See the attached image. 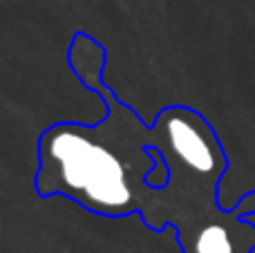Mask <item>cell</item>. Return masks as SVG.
I'll return each instance as SVG.
<instances>
[{
    "instance_id": "obj_1",
    "label": "cell",
    "mask_w": 255,
    "mask_h": 253,
    "mask_svg": "<svg viewBox=\"0 0 255 253\" xmlns=\"http://www.w3.org/2000/svg\"><path fill=\"white\" fill-rule=\"evenodd\" d=\"M40 195H65L99 215L119 218L136 209L126 161L85 126H54L40 137Z\"/></svg>"
},
{
    "instance_id": "obj_2",
    "label": "cell",
    "mask_w": 255,
    "mask_h": 253,
    "mask_svg": "<svg viewBox=\"0 0 255 253\" xmlns=\"http://www.w3.org/2000/svg\"><path fill=\"white\" fill-rule=\"evenodd\" d=\"M166 148L177 161L202 177H220L226 157L211 126L188 108H170L157 121Z\"/></svg>"
},
{
    "instance_id": "obj_3",
    "label": "cell",
    "mask_w": 255,
    "mask_h": 253,
    "mask_svg": "<svg viewBox=\"0 0 255 253\" xmlns=\"http://www.w3.org/2000/svg\"><path fill=\"white\" fill-rule=\"evenodd\" d=\"M195 253H233L231 233L222 224H208L195 238Z\"/></svg>"
}]
</instances>
